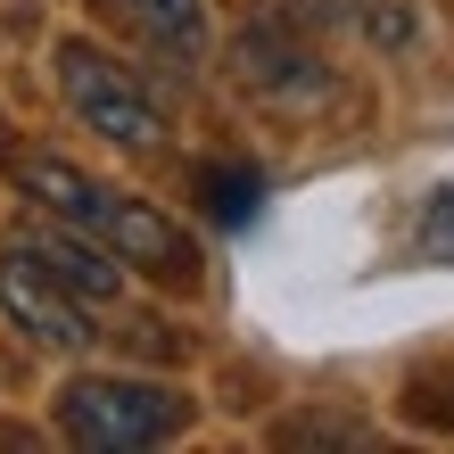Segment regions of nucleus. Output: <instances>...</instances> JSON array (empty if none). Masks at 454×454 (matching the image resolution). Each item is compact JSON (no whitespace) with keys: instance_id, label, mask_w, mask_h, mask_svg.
<instances>
[{"instance_id":"nucleus-8","label":"nucleus","mask_w":454,"mask_h":454,"mask_svg":"<svg viewBox=\"0 0 454 454\" xmlns=\"http://www.w3.org/2000/svg\"><path fill=\"white\" fill-rule=\"evenodd\" d=\"M405 413L421 421V430H454V347L405 380Z\"/></svg>"},{"instance_id":"nucleus-12","label":"nucleus","mask_w":454,"mask_h":454,"mask_svg":"<svg viewBox=\"0 0 454 454\" xmlns=\"http://www.w3.org/2000/svg\"><path fill=\"white\" fill-rule=\"evenodd\" d=\"M356 25H364L380 50H405V42H413V17H405V9H388V0H356Z\"/></svg>"},{"instance_id":"nucleus-1","label":"nucleus","mask_w":454,"mask_h":454,"mask_svg":"<svg viewBox=\"0 0 454 454\" xmlns=\"http://www.w3.org/2000/svg\"><path fill=\"white\" fill-rule=\"evenodd\" d=\"M9 174L34 191L59 223H74V231H91V239H108V248L124 256V264H141V273H157V281H182L191 289L199 281V239L182 231V223H166L157 207H141V199H124V191H108V182H91V174H74L67 157H42V149H25V157H9Z\"/></svg>"},{"instance_id":"nucleus-3","label":"nucleus","mask_w":454,"mask_h":454,"mask_svg":"<svg viewBox=\"0 0 454 454\" xmlns=\"http://www.w3.org/2000/svg\"><path fill=\"white\" fill-rule=\"evenodd\" d=\"M59 91H67V108L83 116L91 132H108L116 149H149V141H157V99L132 83L108 50L67 42V50H59Z\"/></svg>"},{"instance_id":"nucleus-9","label":"nucleus","mask_w":454,"mask_h":454,"mask_svg":"<svg viewBox=\"0 0 454 454\" xmlns=\"http://www.w3.org/2000/svg\"><path fill=\"white\" fill-rule=\"evenodd\" d=\"M199 191H207V215H215V223H248L256 199H264V182H256L248 166H207Z\"/></svg>"},{"instance_id":"nucleus-7","label":"nucleus","mask_w":454,"mask_h":454,"mask_svg":"<svg viewBox=\"0 0 454 454\" xmlns=\"http://www.w3.org/2000/svg\"><path fill=\"white\" fill-rule=\"evenodd\" d=\"M132 17H141V34L157 50H174V59H199V42H207V17H199V0H124Z\"/></svg>"},{"instance_id":"nucleus-5","label":"nucleus","mask_w":454,"mask_h":454,"mask_svg":"<svg viewBox=\"0 0 454 454\" xmlns=\"http://www.w3.org/2000/svg\"><path fill=\"white\" fill-rule=\"evenodd\" d=\"M231 67H239V83L256 99H273V108H314V99L331 91L323 59H314L289 25H248V34L231 42Z\"/></svg>"},{"instance_id":"nucleus-2","label":"nucleus","mask_w":454,"mask_h":454,"mask_svg":"<svg viewBox=\"0 0 454 454\" xmlns=\"http://www.w3.org/2000/svg\"><path fill=\"white\" fill-rule=\"evenodd\" d=\"M59 430L91 454H141L191 430V396L157 380H124V372H83L59 388Z\"/></svg>"},{"instance_id":"nucleus-6","label":"nucleus","mask_w":454,"mask_h":454,"mask_svg":"<svg viewBox=\"0 0 454 454\" xmlns=\"http://www.w3.org/2000/svg\"><path fill=\"white\" fill-rule=\"evenodd\" d=\"M25 239H34V256L50 264V273H59L67 289H74V298H83V306H108L116 298V289H124V256L108 248V239H74V223L67 231H50V223H25Z\"/></svg>"},{"instance_id":"nucleus-10","label":"nucleus","mask_w":454,"mask_h":454,"mask_svg":"<svg viewBox=\"0 0 454 454\" xmlns=\"http://www.w3.org/2000/svg\"><path fill=\"white\" fill-rule=\"evenodd\" d=\"M273 438L281 446H364L372 430L364 421H339V413H289V421H273Z\"/></svg>"},{"instance_id":"nucleus-4","label":"nucleus","mask_w":454,"mask_h":454,"mask_svg":"<svg viewBox=\"0 0 454 454\" xmlns=\"http://www.w3.org/2000/svg\"><path fill=\"white\" fill-rule=\"evenodd\" d=\"M0 306L17 314V331H34L42 347H83L91 339V314H83V298L50 273V264L34 256V239H9V256H0Z\"/></svg>"},{"instance_id":"nucleus-11","label":"nucleus","mask_w":454,"mask_h":454,"mask_svg":"<svg viewBox=\"0 0 454 454\" xmlns=\"http://www.w3.org/2000/svg\"><path fill=\"white\" fill-rule=\"evenodd\" d=\"M421 256H430V264H454V182L430 191V207H421Z\"/></svg>"}]
</instances>
